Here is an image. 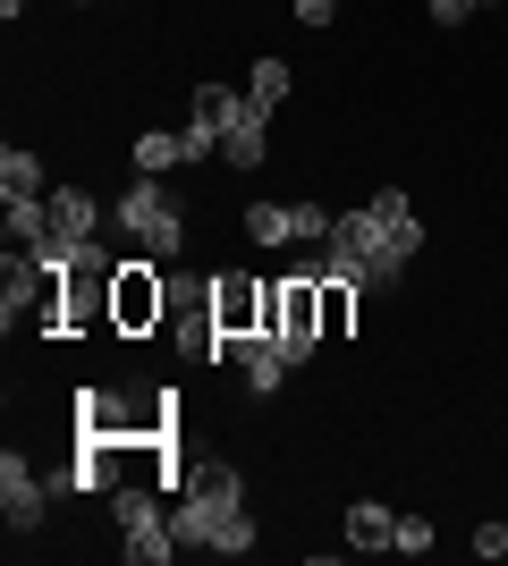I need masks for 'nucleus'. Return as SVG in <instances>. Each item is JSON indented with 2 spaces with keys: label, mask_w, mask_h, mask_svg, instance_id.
Masks as SVG:
<instances>
[{
  "label": "nucleus",
  "mask_w": 508,
  "mask_h": 566,
  "mask_svg": "<svg viewBox=\"0 0 508 566\" xmlns=\"http://www.w3.org/2000/svg\"><path fill=\"white\" fill-rule=\"evenodd\" d=\"M169 533H178V549H212V558H246V549L263 542V524H255V507H246V473L238 465H187V482H178V507H169Z\"/></svg>",
  "instance_id": "nucleus-1"
},
{
  "label": "nucleus",
  "mask_w": 508,
  "mask_h": 566,
  "mask_svg": "<svg viewBox=\"0 0 508 566\" xmlns=\"http://www.w3.org/2000/svg\"><path fill=\"white\" fill-rule=\"evenodd\" d=\"M263 331L280 338L289 364H314V347H322V271H289V280L263 287Z\"/></svg>",
  "instance_id": "nucleus-2"
},
{
  "label": "nucleus",
  "mask_w": 508,
  "mask_h": 566,
  "mask_svg": "<svg viewBox=\"0 0 508 566\" xmlns=\"http://www.w3.org/2000/svg\"><path fill=\"white\" fill-rule=\"evenodd\" d=\"M111 220H120V229L136 237V254H153V262L187 254V212H178V195H169L162 178H136V187L111 203Z\"/></svg>",
  "instance_id": "nucleus-3"
},
{
  "label": "nucleus",
  "mask_w": 508,
  "mask_h": 566,
  "mask_svg": "<svg viewBox=\"0 0 508 566\" xmlns=\"http://www.w3.org/2000/svg\"><path fill=\"white\" fill-rule=\"evenodd\" d=\"M153 491H162V482H120V491H111V524H120V558L127 566H162L169 549H178L169 507Z\"/></svg>",
  "instance_id": "nucleus-4"
},
{
  "label": "nucleus",
  "mask_w": 508,
  "mask_h": 566,
  "mask_svg": "<svg viewBox=\"0 0 508 566\" xmlns=\"http://www.w3.org/2000/svg\"><path fill=\"white\" fill-rule=\"evenodd\" d=\"M169 322V271H153V254H127L111 280V331L120 338H153Z\"/></svg>",
  "instance_id": "nucleus-5"
},
{
  "label": "nucleus",
  "mask_w": 508,
  "mask_h": 566,
  "mask_svg": "<svg viewBox=\"0 0 508 566\" xmlns=\"http://www.w3.org/2000/svg\"><path fill=\"white\" fill-rule=\"evenodd\" d=\"M373 220H382V245H373V280H364V287H398V280H407V262L424 254V212H415L407 187H382V195H373Z\"/></svg>",
  "instance_id": "nucleus-6"
},
{
  "label": "nucleus",
  "mask_w": 508,
  "mask_h": 566,
  "mask_svg": "<svg viewBox=\"0 0 508 566\" xmlns=\"http://www.w3.org/2000/svg\"><path fill=\"white\" fill-rule=\"evenodd\" d=\"M43 203H51V229H43V245H34V262L69 271V262L102 237V212H111V203H102V195H85V187H51Z\"/></svg>",
  "instance_id": "nucleus-7"
},
{
  "label": "nucleus",
  "mask_w": 508,
  "mask_h": 566,
  "mask_svg": "<svg viewBox=\"0 0 508 566\" xmlns=\"http://www.w3.org/2000/svg\"><path fill=\"white\" fill-rule=\"evenodd\" d=\"M212 364H238L246 398H280V380L297 373L289 355H280V338H271V331H246V338H212Z\"/></svg>",
  "instance_id": "nucleus-8"
},
{
  "label": "nucleus",
  "mask_w": 508,
  "mask_h": 566,
  "mask_svg": "<svg viewBox=\"0 0 508 566\" xmlns=\"http://www.w3.org/2000/svg\"><path fill=\"white\" fill-rule=\"evenodd\" d=\"M0 516H9V542H34V533H43V516H51V482L25 465L18 449L0 457Z\"/></svg>",
  "instance_id": "nucleus-9"
},
{
  "label": "nucleus",
  "mask_w": 508,
  "mask_h": 566,
  "mask_svg": "<svg viewBox=\"0 0 508 566\" xmlns=\"http://www.w3.org/2000/svg\"><path fill=\"white\" fill-rule=\"evenodd\" d=\"M263 287H271V280L212 271V338H246V331H263Z\"/></svg>",
  "instance_id": "nucleus-10"
},
{
  "label": "nucleus",
  "mask_w": 508,
  "mask_h": 566,
  "mask_svg": "<svg viewBox=\"0 0 508 566\" xmlns=\"http://www.w3.org/2000/svg\"><path fill=\"white\" fill-rule=\"evenodd\" d=\"M246 118H271V111H255V102H246V85H195V127H212L220 144L238 136Z\"/></svg>",
  "instance_id": "nucleus-11"
},
{
  "label": "nucleus",
  "mask_w": 508,
  "mask_h": 566,
  "mask_svg": "<svg viewBox=\"0 0 508 566\" xmlns=\"http://www.w3.org/2000/svg\"><path fill=\"white\" fill-rule=\"evenodd\" d=\"M390 533H398V516H390L382 499H348V549H356V558L390 549Z\"/></svg>",
  "instance_id": "nucleus-12"
},
{
  "label": "nucleus",
  "mask_w": 508,
  "mask_h": 566,
  "mask_svg": "<svg viewBox=\"0 0 508 566\" xmlns=\"http://www.w3.org/2000/svg\"><path fill=\"white\" fill-rule=\"evenodd\" d=\"M0 203H43V153H25V144L0 153Z\"/></svg>",
  "instance_id": "nucleus-13"
},
{
  "label": "nucleus",
  "mask_w": 508,
  "mask_h": 566,
  "mask_svg": "<svg viewBox=\"0 0 508 566\" xmlns=\"http://www.w3.org/2000/svg\"><path fill=\"white\" fill-rule=\"evenodd\" d=\"M127 161H136V178H162V169H187V144L169 136V127H145V136L127 144Z\"/></svg>",
  "instance_id": "nucleus-14"
},
{
  "label": "nucleus",
  "mask_w": 508,
  "mask_h": 566,
  "mask_svg": "<svg viewBox=\"0 0 508 566\" xmlns=\"http://www.w3.org/2000/svg\"><path fill=\"white\" fill-rule=\"evenodd\" d=\"M246 245H297V203H246Z\"/></svg>",
  "instance_id": "nucleus-15"
},
{
  "label": "nucleus",
  "mask_w": 508,
  "mask_h": 566,
  "mask_svg": "<svg viewBox=\"0 0 508 566\" xmlns=\"http://www.w3.org/2000/svg\"><path fill=\"white\" fill-rule=\"evenodd\" d=\"M356 280H339V271H322V338H348L356 331Z\"/></svg>",
  "instance_id": "nucleus-16"
},
{
  "label": "nucleus",
  "mask_w": 508,
  "mask_h": 566,
  "mask_svg": "<svg viewBox=\"0 0 508 566\" xmlns=\"http://www.w3.org/2000/svg\"><path fill=\"white\" fill-rule=\"evenodd\" d=\"M289 94H297L289 60H255V76H246V102H255V111H280Z\"/></svg>",
  "instance_id": "nucleus-17"
},
{
  "label": "nucleus",
  "mask_w": 508,
  "mask_h": 566,
  "mask_svg": "<svg viewBox=\"0 0 508 566\" xmlns=\"http://www.w3.org/2000/svg\"><path fill=\"white\" fill-rule=\"evenodd\" d=\"M390 549H398V558H424V549H433V516H398Z\"/></svg>",
  "instance_id": "nucleus-18"
},
{
  "label": "nucleus",
  "mask_w": 508,
  "mask_h": 566,
  "mask_svg": "<svg viewBox=\"0 0 508 566\" xmlns=\"http://www.w3.org/2000/svg\"><path fill=\"white\" fill-rule=\"evenodd\" d=\"M475 558H484V566L508 558V524H484V533H475Z\"/></svg>",
  "instance_id": "nucleus-19"
},
{
  "label": "nucleus",
  "mask_w": 508,
  "mask_h": 566,
  "mask_svg": "<svg viewBox=\"0 0 508 566\" xmlns=\"http://www.w3.org/2000/svg\"><path fill=\"white\" fill-rule=\"evenodd\" d=\"M289 9H297V25H331L339 18V0H289Z\"/></svg>",
  "instance_id": "nucleus-20"
},
{
  "label": "nucleus",
  "mask_w": 508,
  "mask_h": 566,
  "mask_svg": "<svg viewBox=\"0 0 508 566\" xmlns=\"http://www.w3.org/2000/svg\"><path fill=\"white\" fill-rule=\"evenodd\" d=\"M466 9H500V0H466Z\"/></svg>",
  "instance_id": "nucleus-21"
},
{
  "label": "nucleus",
  "mask_w": 508,
  "mask_h": 566,
  "mask_svg": "<svg viewBox=\"0 0 508 566\" xmlns=\"http://www.w3.org/2000/svg\"><path fill=\"white\" fill-rule=\"evenodd\" d=\"M76 9H94V0H76Z\"/></svg>",
  "instance_id": "nucleus-22"
},
{
  "label": "nucleus",
  "mask_w": 508,
  "mask_h": 566,
  "mask_svg": "<svg viewBox=\"0 0 508 566\" xmlns=\"http://www.w3.org/2000/svg\"><path fill=\"white\" fill-rule=\"evenodd\" d=\"M500 305H508V287H500Z\"/></svg>",
  "instance_id": "nucleus-23"
}]
</instances>
